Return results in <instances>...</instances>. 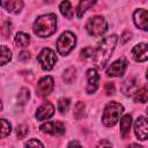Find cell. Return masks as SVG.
<instances>
[{
  "mask_svg": "<svg viewBox=\"0 0 148 148\" xmlns=\"http://www.w3.org/2000/svg\"><path fill=\"white\" fill-rule=\"evenodd\" d=\"M117 39H118V37L116 35L108 36L102 40V43L95 50L94 60H95V64L97 65V67H99V68L105 67V65L108 64V61L111 58V54L116 47Z\"/></svg>",
  "mask_w": 148,
  "mask_h": 148,
  "instance_id": "obj_1",
  "label": "cell"
},
{
  "mask_svg": "<svg viewBox=\"0 0 148 148\" xmlns=\"http://www.w3.org/2000/svg\"><path fill=\"white\" fill-rule=\"evenodd\" d=\"M57 29V16L54 14H45L37 17L34 23V32L38 37H49Z\"/></svg>",
  "mask_w": 148,
  "mask_h": 148,
  "instance_id": "obj_2",
  "label": "cell"
},
{
  "mask_svg": "<svg viewBox=\"0 0 148 148\" xmlns=\"http://www.w3.org/2000/svg\"><path fill=\"white\" fill-rule=\"evenodd\" d=\"M124 111V108L121 104L117 103V102H110L103 112V117H102V121L105 126L111 127L113 126L120 118L121 113Z\"/></svg>",
  "mask_w": 148,
  "mask_h": 148,
  "instance_id": "obj_3",
  "label": "cell"
},
{
  "mask_svg": "<svg viewBox=\"0 0 148 148\" xmlns=\"http://www.w3.org/2000/svg\"><path fill=\"white\" fill-rule=\"evenodd\" d=\"M75 44H76V38L74 34H72L71 31H65L57 40V50L59 54L67 56L74 49Z\"/></svg>",
  "mask_w": 148,
  "mask_h": 148,
  "instance_id": "obj_4",
  "label": "cell"
},
{
  "mask_svg": "<svg viewBox=\"0 0 148 148\" xmlns=\"http://www.w3.org/2000/svg\"><path fill=\"white\" fill-rule=\"evenodd\" d=\"M108 29L106 21L102 16H94L88 20L86 23V30L88 31L89 35L94 37H99L102 36Z\"/></svg>",
  "mask_w": 148,
  "mask_h": 148,
  "instance_id": "obj_5",
  "label": "cell"
},
{
  "mask_svg": "<svg viewBox=\"0 0 148 148\" xmlns=\"http://www.w3.org/2000/svg\"><path fill=\"white\" fill-rule=\"evenodd\" d=\"M37 60H38V62L40 64V66L44 71H51L53 68V66L56 65L57 56H56L53 50H51L49 47H45L38 54Z\"/></svg>",
  "mask_w": 148,
  "mask_h": 148,
  "instance_id": "obj_6",
  "label": "cell"
},
{
  "mask_svg": "<svg viewBox=\"0 0 148 148\" xmlns=\"http://www.w3.org/2000/svg\"><path fill=\"white\" fill-rule=\"evenodd\" d=\"M40 131L51 135H62L65 133V125L61 121H47L40 125Z\"/></svg>",
  "mask_w": 148,
  "mask_h": 148,
  "instance_id": "obj_7",
  "label": "cell"
},
{
  "mask_svg": "<svg viewBox=\"0 0 148 148\" xmlns=\"http://www.w3.org/2000/svg\"><path fill=\"white\" fill-rule=\"evenodd\" d=\"M53 87H54L53 79L51 76H44L38 81L36 91L39 96H46L53 90Z\"/></svg>",
  "mask_w": 148,
  "mask_h": 148,
  "instance_id": "obj_8",
  "label": "cell"
},
{
  "mask_svg": "<svg viewBox=\"0 0 148 148\" xmlns=\"http://www.w3.org/2000/svg\"><path fill=\"white\" fill-rule=\"evenodd\" d=\"M134 133L136 135L138 139L145 141L147 139V134H148V125H147V118L141 116L136 119L135 124H134Z\"/></svg>",
  "mask_w": 148,
  "mask_h": 148,
  "instance_id": "obj_9",
  "label": "cell"
},
{
  "mask_svg": "<svg viewBox=\"0 0 148 148\" xmlns=\"http://www.w3.org/2000/svg\"><path fill=\"white\" fill-rule=\"evenodd\" d=\"M127 67V61L124 59L117 60L114 61L106 71V75L108 76H123L125 71Z\"/></svg>",
  "mask_w": 148,
  "mask_h": 148,
  "instance_id": "obj_10",
  "label": "cell"
},
{
  "mask_svg": "<svg viewBox=\"0 0 148 148\" xmlns=\"http://www.w3.org/2000/svg\"><path fill=\"white\" fill-rule=\"evenodd\" d=\"M132 57L135 61H139V62H143L148 59V45L146 43H141V44H138L133 47L132 50Z\"/></svg>",
  "mask_w": 148,
  "mask_h": 148,
  "instance_id": "obj_11",
  "label": "cell"
},
{
  "mask_svg": "<svg viewBox=\"0 0 148 148\" xmlns=\"http://www.w3.org/2000/svg\"><path fill=\"white\" fill-rule=\"evenodd\" d=\"M54 113V106L52 103L50 102H45L43 103L36 111V118L38 120H45V119H49L53 116Z\"/></svg>",
  "mask_w": 148,
  "mask_h": 148,
  "instance_id": "obj_12",
  "label": "cell"
},
{
  "mask_svg": "<svg viewBox=\"0 0 148 148\" xmlns=\"http://www.w3.org/2000/svg\"><path fill=\"white\" fill-rule=\"evenodd\" d=\"M134 23L138 28L142 29V30H147L148 29V12L146 9H138L134 13Z\"/></svg>",
  "mask_w": 148,
  "mask_h": 148,
  "instance_id": "obj_13",
  "label": "cell"
},
{
  "mask_svg": "<svg viewBox=\"0 0 148 148\" xmlns=\"http://www.w3.org/2000/svg\"><path fill=\"white\" fill-rule=\"evenodd\" d=\"M87 92L91 94L94 92L97 87H98V81H99V75L95 68H90L87 72Z\"/></svg>",
  "mask_w": 148,
  "mask_h": 148,
  "instance_id": "obj_14",
  "label": "cell"
},
{
  "mask_svg": "<svg viewBox=\"0 0 148 148\" xmlns=\"http://www.w3.org/2000/svg\"><path fill=\"white\" fill-rule=\"evenodd\" d=\"M138 86H139V79L136 76H132V77H128L123 83L121 90L125 95H133L138 90Z\"/></svg>",
  "mask_w": 148,
  "mask_h": 148,
  "instance_id": "obj_15",
  "label": "cell"
},
{
  "mask_svg": "<svg viewBox=\"0 0 148 148\" xmlns=\"http://www.w3.org/2000/svg\"><path fill=\"white\" fill-rule=\"evenodd\" d=\"M0 6L9 13H18L23 7V2L21 0H7L0 1Z\"/></svg>",
  "mask_w": 148,
  "mask_h": 148,
  "instance_id": "obj_16",
  "label": "cell"
},
{
  "mask_svg": "<svg viewBox=\"0 0 148 148\" xmlns=\"http://www.w3.org/2000/svg\"><path fill=\"white\" fill-rule=\"evenodd\" d=\"M132 125V117L131 114H125L120 119V133L123 136H126L130 133V128Z\"/></svg>",
  "mask_w": 148,
  "mask_h": 148,
  "instance_id": "obj_17",
  "label": "cell"
},
{
  "mask_svg": "<svg viewBox=\"0 0 148 148\" xmlns=\"http://www.w3.org/2000/svg\"><path fill=\"white\" fill-rule=\"evenodd\" d=\"M12 59V51L6 45H0V66L6 65Z\"/></svg>",
  "mask_w": 148,
  "mask_h": 148,
  "instance_id": "obj_18",
  "label": "cell"
},
{
  "mask_svg": "<svg viewBox=\"0 0 148 148\" xmlns=\"http://www.w3.org/2000/svg\"><path fill=\"white\" fill-rule=\"evenodd\" d=\"M30 43V36L24 34V32H17L16 36H15V44L17 46H21V47H25L28 46Z\"/></svg>",
  "mask_w": 148,
  "mask_h": 148,
  "instance_id": "obj_19",
  "label": "cell"
},
{
  "mask_svg": "<svg viewBox=\"0 0 148 148\" xmlns=\"http://www.w3.org/2000/svg\"><path fill=\"white\" fill-rule=\"evenodd\" d=\"M59 9H60V13H61L65 17L72 18V16H73V14H74V10L72 9V6H71V2H69V1H62V2L60 3Z\"/></svg>",
  "mask_w": 148,
  "mask_h": 148,
  "instance_id": "obj_20",
  "label": "cell"
},
{
  "mask_svg": "<svg viewBox=\"0 0 148 148\" xmlns=\"http://www.w3.org/2000/svg\"><path fill=\"white\" fill-rule=\"evenodd\" d=\"M148 99V89L147 87H142L140 89H138L134 94V101L135 102H140V103H146Z\"/></svg>",
  "mask_w": 148,
  "mask_h": 148,
  "instance_id": "obj_21",
  "label": "cell"
},
{
  "mask_svg": "<svg viewBox=\"0 0 148 148\" xmlns=\"http://www.w3.org/2000/svg\"><path fill=\"white\" fill-rule=\"evenodd\" d=\"M94 3H95V1H80L79 5H77V8H76L77 17L81 18V17L83 16V14L87 12V9H88L89 7H91Z\"/></svg>",
  "mask_w": 148,
  "mask_h": 148,
  "instance_id": "obj_22",
  "label": "cell"
},
{
  "mask_svg": "<svg viewBox=\"0 0 148 148\" xmlns=\"http://www.w3.org/2000/svg\"><path fill=\"white\" fill-rule=\"evenodd\" d=\"M10 131H12L10 124L5 119H0V139L6 138L7 135H9Z\"/></svg>",
  "mask_w": 148,
  "mask_h": 148,
  "instance_id": "obj_23",
  "label": "cell"
},
{
  "mask_svg": "<svg viewBox=\"0 0 148 148\" xmlns=\"http://www.w3.org/2000/svg\"><path fill=\"white\" fill-rule=\"evenodd\" d=\"M75 73H76V69H75L74 67H69V68H67V69L64 72V75H62L65 82H67V83L73 82V80L75 79Z\"/></svg>",
  "mask_w": 148,
  "mask_h": 148,
  "instance_id": "obj_24",
  "label": "cell"
},
{
  "mask_svg": "<svg viewBox=\"0 0 148 148\" xmlns=\"http://www.w3.org/2000/svg\"><path fill=\"white\" fill-rule=\"evenodd\" d=\"M29 97H30L29 90H28L27 88H22V89H21V91L18 92V96H17L18 103H20V104H22V105H23V104H25V103L28 102Z\"/></svg>",
  "mask_w": 148,
  "mask_h": 148,
  "instance_id": "obj_25",
  "label": "cell"
},
{
  "mask_svg": "<svg viewBox=\"0 0 148 148\" xmlns=\"http://www.w3.org/2000/svg\"><path fill=\"white\" fill-rule=\"evenodd\" d=\"M69 105H71V102H69V99L68 98H65V97H62V98H60L59 101H58V110L60 111V112H66L68 109H69Z\"/></svg>",
  "mask_w": 148,
  "mask_h": 148,
  "instance_id": "obj_26",
  "label": "cell"
},
{
  "mask_svg": "<svg viewBox=\"0 0 148 148\" xmlns=\"http://www.w3.org/2000/svg\"><path fill=\"white\" fill-rule=\"evenodd\" d=\"M83 112H84V104L83 102H79L74 108V117L76 119H80L83 116Z\"/></svg>",
  "mask_w": 148,
  "mask_h": 148,
  "instance_id": "obj_27",
  "label": "cell"
},
{
  "mask_svg": "<svg viewBox=\"0 0 148 148\" xmlns=\"http://www.w3.org/2000/svg\"><path fill=\"white\" fill-rule=\"evenodd\" d=\"M29 133V127L27 125H20L16 128V135L18 139H23L27 136V134Z\"/></svg>",
  "mask_w": 148,
  "mask_h": 148,
  "instance_id": "obj_28",
  "label": "cell"
},
{
  "mask_svg": "<svg viewBox=\"0 0 148 148\" xmlns=\"http://www.w3.org/2000/svg\"><path fill=\"white\" fill-rule=\"evenodd\" d=\"M94 53H95V50L90 46H87L84 49L81 50V57L83 59H90V58H94Z\"/></svg>",
  "mask_w": 148,
  "mask_h": 148,
  "instance_id": "obj_29",
  "label": "cell"
},
{
  "mask_svg": "<svg viewBox=\"0 0 148 148\" xmlns=\"http://www.w3.org/2000/svg\"><path fill=\"white\" fill-rule=\"evenodd\" d=\"M25 148H44V146H43V143L39 140H37V139H30L27 142Z\"/></svg>",
  "mask_w": 148,
  "mask_h": 148,
  "instance_id": "obj_30",
  "label": "cell"
},
{
  "mask_svg": "<svg viewBox=\"0 0 148 148\" xmlns=\"http://www.w3.org/2000/svg\"><path fill=\"white\" fill-rule=\"evenodd\" d=\"M105 91H106L108 95L114 94V84H113L112 82H108V83L105 84Z\"/></svg>",
  "mask_w": 148,
  "mask_h": 148,
  "instance_id": "obj_31",
  "label": "cell"
},
{
  "mask_svg": "<svg viewBox=\"0 0 148 148\" xmlns=\"http://www.w3.org/2000/svg\"><path fill=\"white\" fill-rule=\"evenodd\" d=\"M29 58H30V52H29V51H22V52L18 54V59H20L21 61H27Z\"/></svg>",
  "mask_w": 148,
  "mask_h": 148,
  "instance_id": "obj_32",
  "label": "cell"
},
{
  "mask_svg": "<svg viewBox=\"0 0 148 148\" xmlns=\"http://www.w3.org/2000/svg\"><path fill=\"white\" fill-rule=\"evenodd\" d=\"M2 30H5V34H3L5 37L9 36V34H10V31H12V29H10V23H9V22H6L5 25L2 27Z\"/></svg>",
  "mask_w": 148,
  "mask_h": 148,
  "instance_id": "obj_33",
  "label": "cell"
},
{
  "mask_svg": "<svg viewBox=\"0 0 148 148\" xmlns=\"http://www.w3.org/2000/svg\"><path fill=\"white\" fill-rule=\"evenodd\" d=\"M131 38V32L130 31H124L121 35V43H126Z\"/></svg>",
  "mask_w": 148,
  "mask_h": 148,
  "instance_id": "obj_34",
  "label": "cell"
},
{
  "mask_svg": "<svg viewBox=\"0 0 148 148\" xmlns=\"http://www.w3.org/2000/svg\"><path fill=\"white\" fill-rule=\"evenodd\" d=\"M98 148H112V147H111V143L109 141L103 140V141H101L98 143Z\"/></svg>",
  "mask_w": 148,
  "mask_h": 148,
  "instance_id": "obj_35",
  "label": "cell"
},
{
  "mask_svg": "<svg viewBox=\"0 0 148 148\" xmlns=\"http://www.w3.org/2000/svg\"><path fill=\"white\" fill-rule=\"evenodd\" d=\"M68 148H82V146H81V143H80L79 141L74 140V141H71V142H69Z\"/></svg>",
  "mask_w": 148,
  "mask_h": 148,
  "instance_id": "obj_36",
  "label": "cell"
},
{
  "mask_svg": "<svg viewBox=\"0 0 148 148\" xmlns=\"http://www.w3.org/2000/svg\"><path fill=\"white\" fill-rule=\"evenodd\" d=\"M127 148H142L140 145H138V143H132V145H130Z\"/></svg>",
  "mask_w": 148,
  "mask_h": 148,
  "instance_id": "obj_37",
  "label": "cell"
},
{
  "mask_svg": "<svg viewBox=\"0 0 148 148\" xmlns=\"http://www.w3.org/2000/svg\"><path fill=\"white\" fill-rule=\"evenodd\" d=\"M2 110V103H1V101H0V111Z\"/></svg>",
  "mask_w": 148,
  "mask_h": 148,
  "instance_id": "obj_38",
  "label": "cell"
}]
</instances>
